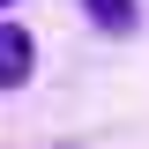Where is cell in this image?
<instances>
[{"label": "cell", "instance_id": "1", "mask_svg": "<svg viewBox=\"0 0 149 149\" xmlns=\"http://www.w3.org/2000/svg\"><path fill=\"white\" fill-rule=\"evenodd\" d=\"M30 67H37V37L22 30V22H0V97L22 90V82H30Z\"/></svg>", "mask_w": 149, "mask_h": 149}, {"label": "cell", "instance_id": "2", "mask_svg": "<svg viewBox=\"0 0 149 149\" xmlns=\"http://www.w3.org/2000/svg\"><path fill=\"white\" fill-rule=\"evenodd\" d=\"M82 15L97 30H112V37H134L142 30V0H82Z\"/></svg>", "mask_w": 149, "mask_h": 149}, {"label": "cell", "instance_id": "3", "mask_svg": "<svg viewBox=\"0 0 149 149\" xmlns=\"http://www.w3.org/2000/svg\"><path fill=\"white\" fill-rule=\"evenodd\" d=\"M0 8H15V0H0Z\"/></svg>", "mask_w": 149, "mask_h": 149}]
</instances>
